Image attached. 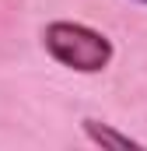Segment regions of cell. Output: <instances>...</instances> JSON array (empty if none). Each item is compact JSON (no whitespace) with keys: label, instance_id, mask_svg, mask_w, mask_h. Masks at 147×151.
Listing matches in <instances>:
<instances>
[{"label":"cell","instance_id":"cell-1","mask_svg":"<svg viewBox=\"0 0 147 151\" xmlns=\"http://www.w3.org/2000/svg\"><path fill=\"white\" fill-rule=\"evenodd\" d=\"M42 46H46V53L56 63L70 67L77 74H98L112 60V42L102 32H95L88 25H77V21H53V25H46Z\"/></svg>","mask_w":147,"mask_h":151},{"label":"cell","instance_id":"cell-2","mask_svg":"<svg viewBox=\"0 0 147 151\" xmlns=\"http://www.w3.org/2000/svg\"><path fill=\"white\" fill-rule=\"evenodd\" d=\"M84 127V134H88V141L91 144H102V148H144L140 141H133L130 134H119V130H112V127H105V123H98V119H84L81 123Z\"/></svg>","mask_w":147,"mask_h":151},{"label":"cell","instance_id":"cell-3","mask_svg":"<svg viewBox=\"0 0 147 151\" xmlns=\"http://www.w3.org/2000/svg\"><path fill=\"white\" fill-rule=\"evenodd\" d=\"M137 4H147V0H137Z\"/></svg>","mask_w":147,"mask_h":151}]
</instances>
